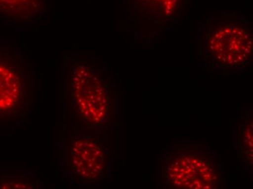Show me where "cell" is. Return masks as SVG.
<instances>
[{
  "instance_id": "7",
  "label": "cell",
  "mask_w": 253,
  "mask_h": 189,
  "mask_svg": "<svg viewBox=\"0 0 253 189\" xmlns=\"http://www.w3.org/2000/svg\"><path fill=\"white\" fill-rule=\"evenodd\" d=\"M49 11L47 0H0V19L8 22H38Z\"/></svg>"
},
{
  "instance_id": "4",
  "label": "cell",
  "mask_w": 253,
  "mask_h": 189,
  "mask_svg": "<svg viewBox=\"0 0 253 189\" xmlns=\"http://www.w3.org/2000/svg\"><path fill=\"white\" fill-rule=\"evenodd\" d=\"M34 73L17 46L0 42V123L21 122L32 110Z\"/></svg>"
},
{
  "instance_id": "2",
  "label": "cell",
  "mask_w": 253,
  "mask_h": 189,
  "mask_svg": "<svg viewBox=\"0 0 253 189\" xmlns=\"http://www.w3.org/2000/svg\"><path fill=\"white\" fill-rule=\"evenodd\" d=\"M63 66L68 93L77 113L91 128L107 127L114 122L115 81L97 63L66 57Z\"/></svg>"
},
{
  "instance_id": "3",
  "label": "cell",
  "mask_w": 253,
  "mask_h": 189,
  "mask_svg": "<svg viewBox=\"0 0 253 189\" xmlns=\"http://www.w3.org/2000/svg\"><path fill=\"white\" fill-rule=\"evenodd\" d=\"M165 189H216L223 185L224 172L215 151L186 142L168 149L162 167Z\"/></svg>"
},
{
  "instance_id": "8",
  "label": "cell",
  "mask_w": 253,
  "mask_h": 189,
  "mask_svg": "<svg viewBox=\"0 0 253 189\" xmlns=\"http://www.w3.org/2000/svg\"><path fill=\"white\" fill-rule=\"evenodd\" d=\"M253 112H248L240 119L239 129L238 159L246 166V170L253 167Z\"/></svg>"
},
{
  "instance_id": "5",
  "label": "cell",
  "mask_w": 253,
  "mask_h": 189,
  "mask_svg": "<svg viewBox=\"0 0 253 189\" xmlns=\"http://www.w3.org/2000/svg\"><path fill=\"white\" fill-rule=\"evenodd\" d=\"M132 31L142 40L152 41L177 24L187 10L189 0H126Z\"/></svg>"
},
{
  "instance_id": "9",
  "label": "cell",
  "mask_w": 253,
  "mask_h": 189,
  "mask_svg": "<svg viewBox=\"0 0 253 189\" xmlns=\"http://www.w3.org/2000/svg\"><path fill=\"white\" fill-rule=\"evenodd\" d=\"M40 180L24 174H3L0 177V189H38Z\"/></svg>"
},
{
  "instance_id": "6",
  "label": "cell",
  "mask_w": 253,
  "mask_h": 189,
  "mask_svg": "<svg viewBox=\"0 0 253 189\" xmlns=\"http://www.w3.org/2000/svg\"><path fill=\"white\" fill-rule=\"evenodd\" d=\"M68 157L72 175L81 184H98L106 179L109 156L99 138L80 136L72 140Z\"/></svg>"
},
{
  "instance_id": "1",
  "label": "cell",
  "mask_w": 253,
  "mask_h": 189,
  "mask_svg": "<svg viewBox=\"0 0 253 189\" xmlns=\"http://www.w3.org/2000/svg\"><path fill=\"white\" fill-rule=\"evenodd\" d=\"M253 28L242 15L232 12L207 18L198 29V52L205 66L235 72L251 64Z\"/></svg>"
}]
</instances>
